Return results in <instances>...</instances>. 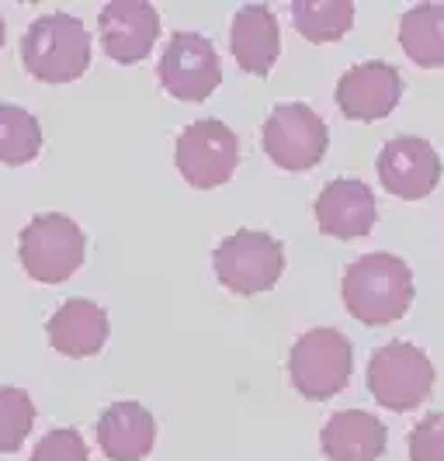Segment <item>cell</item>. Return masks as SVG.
<instances>
[{
    "label": "cell",
    "instance_id": "6da1fadb",
    "mask_svg": "<svg viewBox=\"0 0 444 461\" xmlns=\"http://www.w3.org/2000/svg\"><path fill=\"white\" fill-rule=\"evenodd\" d=\"M344 305L358 323L385 326L396 323L413 305V271L396 254H365L348 264L340 281Z\"/></svg>",
    "mask_w": 444,
    "mask_h": 461
},
{
    "label": "cell",
    "instance_id": "7a4b0ae2",
    "mask_svg": "<svg viewBox=\"0 0 444 461\" xmlns=\"http://www.w3.org/2000/svg\"><path fill=\"white\" fill-rule=\"evenodd\" d=\"M22 63L42 84H70L91 67V32L63 11L42 14L22 35Z\"/></svg>",
    "mask_w": 444,
    "mask_h": 461
},
{
    "label": "cell",
    "instance_id": "3957f363",
    "mask_svg": "<svg viewBox=\"0 0 444 461\" xmlns=\"http://www.w3.org/2000/svg\"><path fill=\"white\" fill-rule=\"evenodd\" d=\"M87 240L84 230L63 212H42L35 215L18 236V257L28 277L42 285H59L73 277V271L84 264Z\"/></svg>",
    "mask_w": 444,
    "mask_h": 461
},
{
    "label": "cell",
    "instance_id": "277c9868",
    "mask_svg": "<svg viewBox=\"0 0 444 461\" xmlns=\"http://www.w3.org/2000/svg\"><path fill=\"white\" fill-rule=\"evenodd\" d=\"M351 340L340 330H330V326L303 333L292 344V354H288L292 385H295V393L313 399V402H323V399H333V395L340 393L351 382Z\"/></svg>",
    "mask_w": 444,
    "mask_h": 461
},
{
    "label": "cell",
    "instance_id": "5b68a950",
    "mask_svg": "<svg viewBox=\"0 0 444 461\" xmlns=\"http://www.w3.org/2000/svg\"><path fill=\"white\" fill-rule=\"evenodd\" d=\"M434 389V365L417 344L393 340L372 350L368 361V393L378 406L406 413L417 410Z\"/></svg>",
    "mask_w": 444,
    "mask_h": 461
},
{
    "label": "cell",
    "instance_id": "8992f818",
    "mask_svg": "<svg viewBox=\"0 0 444 461\" xmlns=\"http://www.w3.org/2000/svg\"><path fill=\"white\" fill-rule=\"evenodd\" d=\"M212 264H215V277L233 295H260L278 285L285 271V247L271 232L240 230L215 247Z\"/></svg>",
    "mask_w": 444,
    "mask_h": 461
},
{
    "label": "cell",
    "instance_id": "52a82bcc",
    "mask_svg": "<svg viewBox=\"0 0 444 461\" xmlns=\"http://www.w3.org/2000/svg\"><path fill=\"white\" fill-rule=\"evenodd\" d=\"M264 153L278 163L281 170H309L323 160L330 146L327 122L303 101H281L264 118Z\"/></svg>",
    "mask_w": 444,
    "mask_h": 461
},
{
    "label": "cell",
    "instance_id": "ba28073f",
    "mask_svg": "<svg viewBox=\"0 0 444 461\" xmlns=\"http://www.w3.org/2000/svg\"><path fill=\"white\" fill-rule=\"evenodd\" d=\"M174 163L191 187L212 191L233 177L236 163H240V139L226 122L198 118L177 136Z\"/></svg>",
    "mask_w": 444,
    "mask_h": 461
},
{
    "label": "cell",
    "instance_id": "9c48e42d",
    "mask_svg": "<svg viewBox=\"0 0 444 461\" xmlns=\"http://www.w3.org/2000/svg\"><path fill=\"white\" fill-rule=\"evenodd\" d=\"M157 77L164 91L177 101H205L222 84L219 52L198 32H174L167 42Z\"/></svg>",
    "mask_w": 444,
    "mask_h": 461
},
{
    "label": "cell",
    "instance_id": "30bf717a",
    "mask_svg": "<svg viewBox=\"0 0 444 461\" xmlns=\"http://www.w3.org/2000/svg\"><path fill=\"white\" fill-rule=\"evenodd\" d=\"M378 181L403 202H421L441 181V157L421 136H393L378 153Z\"/></svg>",
    "mask_w": 444,
    "mask_h": 461
},
{
    "label": "cell",
    "instance_id": "8fae6325",
    "mask_svg": "<svg viewBox=\"0 0 444 461\" xmlns=\"http://www.w3.org/2000/svg\"><path fill=\"white\" fill-rule=\"evenodd\" d=\"M97 32H101V49L122 63H142L160 35V14L146 0H112L97 14Z\"/></svg>",
    "mask_w": 444,
    "mask_h": 461
},
{
    "label": "cell",
    "instance_id": "7c38bea8",
    "mask_svg": "<svg viewBox=\"0 0 444 461\" xmlns=\"http://www.w3.org/2000/svg\"><path fill=\"white\" fill-rule=\"evenodd\" d=\"M403 97V77L393 63L368 59L351 67L337 80V108L351 122H378Z\"/></svg>",
    "mask_w": 444,
    "mask_h": 461
},
{
    "label": "cell",
    "instance_id": "4fadbf2b",
    "mask_svg": "<svg viewBox=\"0 0 444 461\" xmlns=\"http://www.w3.org/2000/svg\"><path fill=\"white\" fill-rule=\"evenodd\" d=\"M375 219H378V205H375L372 187L358 177H337L316 198L320 232L333 240H361L375 230Z\"/></svg>",
    "mask_w": 444,
    "mask_h": 461
},
{
    "label": "cell",
    "instance_id": "5bb4252c",
    "mask_svg": "<svg viewBox=\"0 0 444 461\" xmlns=\"http://www.w3.org/2000/svg\"><path fill=\"white\" fill-rule=\"evenodd\" d=\"M230 49L236 56V67L250 77H267L281 52L278 18L267 4H247L240 7L230 28Z\"/></svg>",
    "mask_w": 444,
    "mask_h": 461
},
{
    "label": "cell",
    "instance_id": "9a60e30c",
    "mask_svg": "<svg viewBox=\"0 0 444 461\" xmlns=\"http://www.w3.org/2000/svg\"><path fill=\"white\" fill-rule=\"evenodd\" d=\"M385 423L368 410H340L320 430V447L330 461H378L385 455Z\"/></svg>",
    "mask_w": 444,
    "mask_h": 461
},
{
    "label": "cell",
    "instance_id": "2e32d148",
    "mask_svg": "<svg viewBox=\"0 0 444 461\" xmlns=\"http://www.w3.org/2000/svg\"><path fill=\"white\" fill-rule=\"evenodd\" d=\"M46 337L67 357H94L108 340V312L91 299H67L49 316Z\"/></svg>",
    "mask_w": 444,
    "mask_h": 461
},
{
    "label": "cell",
    "instance_id": "e0dca14e",
    "mask_svg": "<svg viewBox=\"0 0 444 461\" xmlns=\"http://www.w3.org/2000/svg\"><path fill=\"white\" fill-rule=\"evenodd\" d=\"M97 444L108 461H142L157 444V420L140 402H112L97 420Z\"/></svg>",
    "mask_w": 444,
    "mask_h": 461
},
{
    "label": "cell",
    "instance_id": "ac0fdd59",
    "mask_svg": "<svg viewBox=\"0 0 444 461\" xmlns=\"http://www.w3.org/2000/svg\"><path fill=\"white\" fill-rule=\"evenodd\" d=\"M399 46L423 69H444V4H417L399 18Z\"/></svg>",
    "mask_w": 444,
    "mask_h": 461
},
{
    "label": "cell",
    "instance_id": "d6986e66",
    "mask_svg": "<svg viewBox=\"0 0 444 461\" xmlns=\"http://www.w3.org/2000/svg\"><path fill=\"white\" fill-rule=\"evenodd\" d=\"M292 22L305 42H337L351 32L354 4L351 0H295Z\"/></svg>",
    "mask_w": 444,
    "mask_h": 461
},
{
    "label": "cell",
    "instance_id": "ffe728a7",
    "mask_svg": "<svg viewBox=\"0 0 444 461\" xmlns=\"http://www.w3.org/2000/svg\"><path fill=\"white\" fill-rule=\"evenodd\" d=\"M42 149V125L22 104H0V163L22 167Z\"/></svg>",
    "mask_w": 444,
    "mask_h": 461
},
{
    "label": "cell",
    "instance_id": "44dd1931",
    "mask_svg": "<svg viewBox=\"0 0 444 461\" xmlns=\"http://www.w3.org/2000/svg\"><path fill=\"white\" fill-rule=\"evenodd\" d=\"M35 423V402L22 389H0V455H14Z\"/></svg>",
    "mask_w": 444,
    "mask_h": 461
},
{
    "label": "cell",
    "instance_id": "7402d4cb",
    "mask_svg": "<svg viewBox=\"0 0 444 461\" xmlns=\"http://www.w3.org/2000/svg\"><path fill=\"white\" fill-rule=\"evenodd\" d=\"M32 461H87V444L80 438V430L59 427V430H49L46 438L35 444Z\"/></svg>",
    "mask_w": 444,
    "mask_h": 461
},
{
    "label": "cell",
    "instance_id": "603a6c76",
    "mask_svg": "<svg viewBox=\"0 0 444 461\" xmlns=\"http://www.w3.org/2000/svg\"><path fill=\"white\" fill-rule=\"evenodd\" d=\"M410 461H444V413L417 420L410 430Z\"/></svg>",
    "mask_w": 444,
    "mask_h": 461
},
{
    "label": "cell",
    "instance_id": "cb8c5ba5",
    "mask_svg": "<svg viewBox=\"0 0 444 461\" xmlns=\"http://www.w3.org/2000/svg\"><path fill=\"white\" fill-rule=\"evenodd\" d=\"M4 35H7V28H4V18H0V46H4Z\"/></svg>",
    "mask_w": 444,
    "mask_h": 461
}]
</instances>
